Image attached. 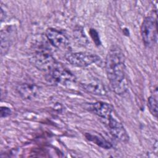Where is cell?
I'll use <instances>...</instances> for the list:
<instances>
[{
    "mask_svg": "<svg viewBox=\"0 0 158 158\" xmlns=\"http://www.w3.org/2000/svg\"><path fill=\"white\" fill-rule=\"evenodd\" d=\"M106 71L112 90L117 94H125L128 87L125 56L117 46L110 48L106 58Z\"/></svg>",
    "mask_w": 158,
    "mask_h": 158,
    "instance_id": "6da1fadb",
    "label": "cell"
},
{
    "mask_svg": "<svg viewBox=\"0 0 158 158\" xmlns=\"http://www.w3.org/2000/svg\"><path fill=\"white\" fill-rule=\"evenodd\" d=\"M155 15L146 17L141 26V36L144 45L152 47L157 41V18Z\"/></svg>",
    "mask_w": 158,
    "mask_h": 158,
    "instance_id": "7a4b0ae2",
    "label": "cell"
},
{
    "mask_svg": "<svg viewBox=\"0 0 158 158\" xmlns=\"http://www.w3.org/2000/svg\"><path fill=\"white\" fill-rule=\"evenodd\" d=\"M31 63L39 70L50 72L59 64L55 58L49 52L45 50H40L35 52L30 57Z\"/></svg>",
    "mask_w": 158,
    "mask_h": 158,
    "instance_id": "3957f363",
    "label": "cell"
},
{
    "mask_svg": "<svg viewBox=\"0 0 158 158\" xmlns=\"http://www.w3.org/2000/svg\"><path fill=\"white\" fill-rule=\"evenodd\" d=\"M46 78L51 83L62 85H69L75 81V75L60 63L46 75Z\"/></svg>",
    "mask_w": 158,
    "mask_h": 158,
    "instance_id": "277c9868",
    "label": "cell"
},
{
    "mask_svg": "<svg viewBox=\"0 0 158 158\" xmlns=\"http://www.w3.org/2000/svg\"><path fill=\"white\" fill-rule=\"evenodd\" d=\"M65 59L71 65L79 67H87L100 60L98 55L87 52H69L65 54Z\"/></svg>",
    "mask_w": 158,
    "mask_h": 158,
    "instance_id": "5b68a950",
    "label": "cell"
},
{
    "mask_svg": "<svg viewBox=\"0 0 158 158\" xmlns=\"http://www.w3.org/2000/svg\"><path fill=\"white\" fill-rule=\"evenodd\" d=\"M45 36L49 42L55 48L60 50H67L70 43L68 38L60 31L49 28L46 30Z\"/></svg>",
    "mask_w": 158,
    "mask_h": 158,
    "instance_id": "8992f818",
    "label": "cell"
},
{
    "mask_svg": "<svg viewBox=\"0 0 158 158\" xmlns=\"http://www.w3.org/2000/svg\"><path fill=\"white\" fill-rule=\"evenodd\" d=\"M104 123L110 134L117 140L122 142H127L129 139L128 135L123 125L114 118L112 115L104 120Z\"/></svg>",
    "mask_w": 158,
    "mask_h": 158,
    "instance_id": "52a82bcc",
    "label": "cell"
},
{
    "mask_svg": "<svg viewBox=\"0 0 158 158\" xmlns=\"http://www.w3.org/2000/svg\"><path fill=\"white\" fill-rule=\"evenodd\" d=\"M15 29L12 26L7 27L1 31V53L4 55L12 44L15 35Z\"/></svg>",
    "mask_w": 158,
    "mask_h": 158,
    "instance_id": "ba28073f",
    "label": "cell"
},
{
    "mask_svg": "<svg viewBox=\"0 0 158 158\" xmlns=\"http://www.w3.org/2000/svg\"><path fill=\"white\" fill-rule=\"evenodd\" d=\"M84 89L88 93L94 95L104 96L107 93V89L105 85L100 80L97 79H93L81 84Z\"/></svg>",
    "mask_w": 158,
    "mask_h": 158,
    "instance_id": "9c48e42d",
    "label": "cell"
},
{
    "mask_svg": "<svg viewBox=\"0 0 158 158\" xmlns=\"http://www.w3.org/2000/svg\"><path fill=\"white\" fill-rule=\"evenodd\" d=\"M91 109L96 115L103 120L107 119L112 115V106L104 102L98 101L92 104Z\"/></svg>",
    "mask_w": 158,
    "mask_h": 158,
    "instance_id": "30bf717a",
    "label": "cell"
},
{
    "mask_svg": "<svg viewBox=\"0 0 158 158\" xmlns=\"http://www.w3.org/2000/svg\"><path fill=\"white\" fill-rule=\"evenodd\" d=\"M19 95L24 99H31L38 94V88L36 85L31 83H23L18 86L17 88Z\"/></svg>",
    "mask_w": 158,
    "mask_h": 158,
    "instance_id": "8fae6325",
    "label": "cell"
},
{
    "mask_svg": "<svg viewBox=\"0 0 158 158\" xmlns=\"http://www.w3.org/2000/svg\"><path fill=\"white\" fill-rule=\"evenodd\" d=\"M85 136L88 140L94 143L95 144L98 145L101 148L104 149H110L112 147V144L109 141L99 135L98 136L91 133H86Z\"/></svg>",
    "mask_w": 158,
    "mask_h": 158,
    "instance_id": "7c38bea8",
    "label": "cell"
},
{
    "mask_svg": "<svg viewBox=\"0 0 158 158\" xmlns=\"http://www.w3.org/2000/svg\"><path fill=\"white\" fill-rule=\"evenodd\" d=\"M148 106L151 113L156 117L157 115V99L155 96H151L148 100Z\"/></svg>",
    "mask_w": 158,
    "mask_h": 158,
    "instance_id": "4fadbf2b",
    "label": "cell"
},
{
    "mask_svg": "<svg viewBox=\"0 0 158 158\" xmlns=\"http://www.w3.org/2000/svg\"><path fill=\"white\" fill-rule=\"evenodd\" d=\"M12 113L11 110L10 108L6 107V106H2L1 108V117H6L9 115H10Z\"/></svg>",
    "mask_w": 158,
    "mask_h": 158,
    "instance_id": "5bb4252c",
    "label": "cell"
}]
</instances>
